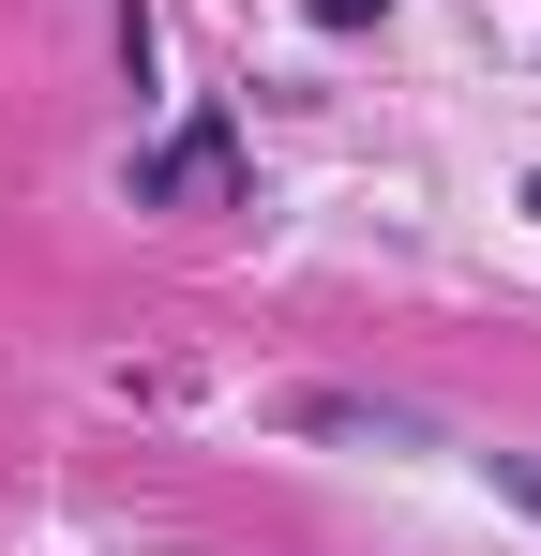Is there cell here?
Returning <instances> with one entry per match:
<instances>
[{
	"label": "cell",
	"instance_id": "6da1fadb",
	"mask_svg": "<svg viewBox=\"0 0 541 556\" xmlns=\"http://www.w3.org/2000/svg\"><path fill=\"white\" fill-rule=\"evenodd\" d=\"M241 195V121H180L166 151H136V211H226Z\"/></svg>",
	"mask_w": 541,
	"mask_h": 556
},
{
	"label": "cell",
	"instance_id": "7a4b0ae2",
	"mask_svg": "<svg viewBox=\"0 0 541 556\" xmlns=\"http://www.w3.org/2000/svg\"><path fill=\"white\" fill-rule=\"evenodd\" d=\"M286 421H301V437H376V452H422V421H406V406H361V391H286Z\"/></svg>",
	"mask_w": 541,
	"mask_h": 556
},
{
	"label": "cell",
	"instance_id": "3957f363",
	"mask_svg": "<svg viewBox=\"0 0 541 556\" xmlns=\"http://www.w3.org/2000/svg\"><path fill=\"white\" fill-rule=\"evenodd\" d=\"M481 481H496L512 511H541V452H481Z\"/></svg>",
	"mask_w": 541,
	"mask_h": 556
},
{
	"label": "cell",
	"instance_id": "277c9868",
	"mask_svg": "<svg viewBox=\"0 0 541 556\" xmlns=\"http://www.w3.org/2000/svg\"><path fill=\"white\" fill-rule=\"evenodd\" d=\"M301 15H316V30H376L391 0H301Z\"/></svg>",
	"mask_w": 541,
	"mask_h": 556
},
{
	"label": "cell",
	"instance_id": "5b68a950",
	"mask_svg": "<svg viewBox=\"0 0 541 556\" xmlns=\"http://www.w3.org/2000/svg\"><path fill=\"white\" fill-rule=\"evenodd\" d=\"M527 211H541V181H527Z\"/></svg>",
	"mask_w": 541,
	"mask_h": 556
}]
</instances>
